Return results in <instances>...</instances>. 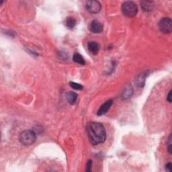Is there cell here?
Returning <instances> with one entry per match:
<instances>
[{"label": "cell", "instance_id": "obj_11", "mask_svg": "<svg viewBox=\"0 0 172 172\" xmlns=\"http://www.w3.org/2000/svg\"><path fill=\"white\" fill-rule=\"evenodd\" d=\"M73 60L75 63H77L79 65H83L86 64L85 60H84V59H83V57L80 54L78 53V52H76V53L73 55Z\"/></svg>", "mask_w": 172, "mask_h": 172}, {"label": "cell", "instance_id": "obj_7", "mask_svg": "<svg viewBox=\"0 0 172 172\" xmlns=\"http://www.w3.org/2000/svg\"><path fill=\"white\" fill-rule=\"evenodd\" d=\"M112 104H113L112 100H109L106 101V102L100 108L98 112H97V114H98V116L104 115V114H105L110 110V107L112 106Z\"/></svg>", "mask_w": 172, "mask_h": 172}, {"label": "cell", "instance_id": "obj_4", "mask_svg": "<svg viewBox=\"0 0 172 172\" xmlns=\"http://www.w3.org/2000/svg\"><path fill=\"white\" fill-rule=\"evenodd\" d=\"M159 28L160 31L164 34H170L172 30L171 20L169 17H164L159 23Z\"/></svg>", "mask_w": 172, "mask_h": 172}, {"label": "cell", "instance_id": "obj_5", "mask_svg": "<svg viewBox=\"0 0 172 172\" xmlns=\"http://www.w3.org/2000/svg\"><path fill=\"white\" fill-rule=\"evenodd\" d=\"M86 8L90 14H98L100 12L102 6L99 2L91 0V1H87L86 2Z\"/></svg>", "mask_w": 172, "mask_h": 172}, {"label": "cell", "instance_id": "obj_10", "mask_svg": "<svg viewBox=\"0 0 172 172\" xmlns=\"http://www.w3.org/2000/svg\"><path fill=\"white\" fill-rule=\"evenodd\" d=\"M66 99H67L69 104L71 105L76 104L77 100V94L73 91H69L66 94Z\"/></svg>", "mask_w": 172, "mask_h": 172}, {"label": "cell", "instance_id": "obj_15", "mask_svg": "<svg viewBox=\"0 0 172 172\" xmlns=\"http://www.w3.org/2000/svg\"><path fill=\"white\" fill-rule=\"evenodd\" d=\"M70 86L73 89L76 90H81L83 89V86L79 83H75V82H70L69 83Z\"/></svg>", "mask_w": 172, "mask_h": 172}, {"label": "cell", "instance_id": "obj_14", "mask_svg": "<svg viewBox=\"0 0 172 172\" xmlns=\"http://www.w3.org/2000/svg\"><path fill=\"white\" fill-rule=\"evenodd\" d=\"M132 93H133V90H132V88L130 87H127L126 90L123 92V98H130Z\"/></svg>", "mask_w": 172, "mask_h": 172}, {"label": "cell", "instance_id": "obj_17", "mask_svg": "<svg viewBox=\"0 0 172 172\" xmlns=\"http://www.w3.org/2000/svg\"><path fill=\"white\" fill-rule=\"evenodd\" d=\"M165 170L166 171L171 172L172 170V164L171 163H168V164H167L165 165Z\"/></svg>", "mask_w": 172, "mask_h": 172}, {"label": "cell", "instance_id": "obj_3", "mask_svg": "<svg viewBox=\"0 0 172 172\" xmlns=\"http://www.w3.org/2000/svg\"><path fill=\"white\" fill-rule=\"evenodd\" d=\"M122 14L129 17H135L138 12V7L133 2L128 1L122 3L121 7Z\"/></svg>", "mask_w": 172, "mask_h": 172}, {"label": "cell", "instance_id": "obj_1", "mask_svg": "<svg viewBox=\"0 0 172 172\" xmlns=\"http://www.w3.org/2000/svg\"><path fill=\"white\" fill-rule=\"evenodd\" d=\"M87 133L90 143L94 145L103 143L106 139V133L102 124L97 122H91L87 125Z\"/></svg>", "mask_w": 172, "mask_h": 172}, {"label": "cell", "instance_id": "obj_12", "mask_svg": "<svg viewBox=\"0 0 172 172\" xmlns=\"http://www.w3.org/2000/svg\"><path fill=\"white\" fill-rule=\"evenodd\" d=\"M145 78H146V73L140 74L138 78L136 79V85L139 87H143L145 83Z\"/></svg>", "mask_w": 172, "mask_h": 172}, {"label": "cell", "instance_id": "obj_6", "mask_svg": "<svg viewBox=\"0 0 172 172\" xmlns=\"http://www.w3.org/2000/svg\"><path fill=\"white\" fill-rule=\"evenodd\" d=\"M89 29L91 32L94 34L100 33L103 30V25L98 20L92 21L89 26Z\"/></svg>", "mask_w": 172, "mask_h": 172}, {"label": "cell", "instance_id": "obj_9", "mask_svg": "<svg viewBox=\"0 0 172 172\" xmlns=\"http://www.w3.org/2000/svg\"><path fill=\"white\" fill-rule=\"evenodd\" d=\"M140 6L143 10L145 12H151L154 8V4L153 2L151 1H142L140 2Z\"/></svg>", "mask_w": 172, "mask_h": 172}, {"label": "cell", "instance_id": "obj_19", "mask_svg": "<svg viewBox=\"0 0 172 172\" xmlns=\"http://www.w3.org/2000/svg\"><path fill=\"white\" fill-rule=\"evenodd\" d=\"M167 150H168V152H169L170 154H171L172 149H171V143L168 145V147H167Z\"/></svg>", "mask_w": 172, "mask_h": 172}, {"label": "cell", "instance_id": "obj_16", "mask_svg": "<svg viewBox=\"0 0 172 172\" xmlns=\"http://www.w3.org/2000/svg\"><path fill=\"white\" fill-rule=\"evenodd\" d=\"M91 166H92V161L91 160H88L86 164V171H90L91 170Z\"/></svg>", "mask_w": 172, "mask_h": 172}, {"label": "cell", "instance_id": "obj_18", "mask_svg": "<svg viewBox=\"0 0 172 172\" xmlns=\"http://www.w3.org/2000/svg\"><path fill=\"white\" fill-rule=\"evenodd\" d=\"M167 102H168L169 103H171V90L170 91L168 95H167Z\"/></svg>", "mask_w": 172, "mask_h": 172}, {"label": "cell", "instance_id": "obj_8", "mask_svg": "<svg viewBox=\"0 0 172 172\" xmlns=\"http://www.w3.org/2000/svg\"><path fill=\"white\" fill-rule=\"evenodd\" d=\"M88 50L93 55H97L98 53L100 50V45L98 42H90L87 45Z\"/></svg>", "mask_w": 172, "mask_h": 172}, {"label": "cell", "instance_id": "obj_2", "mask_svg": "<svg viewBox=\"0 0 172 172\" xmlns=\"http://www.w3.org/2000/svg\"><path fill=\"white\" fill-rule=\"evenodd\" d=\"M37 139L36 133L31 130H24L20 135L19 140L24 146H30L34 144Z\"/></svg>", "mask_w": 172, "mask_h": 172}, {"label": "cell", "instance_id": "obj_13", "mask_svg": "<svg viewBox=\"0 0 172 172\" xmlns=\"http://www.w3.org/2000/svg\"><path fill=\"white\" fill-rule=\"evenodd\" d=\"M66 25H67V27L70 29L73 28L76 25V19H74L73 17H68L66 20Z\"/></svg>", "mask_w": 172, "mask_h": 172}]
</instances>
